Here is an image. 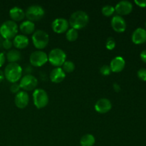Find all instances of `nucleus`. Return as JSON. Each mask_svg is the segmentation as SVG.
Here are the masks:
<instances>
[{
    "mask_svg": "<svg viewBox=\"0 0 146 146\" xmlns=\"http://www.w3.org/2000/svg\"><path fill=\"white\" fill-rule=\"evenodd\" d=\"M138 77L141 80V81H146V68H141L137 72Z\"/></svg>",
    "mask_w": 146,
    "mask_h": 146,
    "instance_id": "28",
    "label": "nucleus"
},
{
    "mask_svg": "<svg viewBox=\"0 0 146 146\" xmlns=\"http://www.w3.org/2000/svg\"><path fill=\"white\" fill-rule=\"evenodd\" d=\"M76 66L74 63L71 61H66L62 65V68L64 72L66 73H71L75 70Z\"/></svg>",
    "mask_w": 146,
    "mask_h": 146,
    "instance_id": "25",
    "label": "nucleus"
},
{
    "mask_svg": "<svg viewBox=\"0 0 146 146\" xmlns=\"http://www.w3.org/2000/svg\"><path fill=\"white\" fill-rule=\"evenodd\" d=\"M12 43L13 46L17 49H23L28 46L29 44V40L27 36L23 35V34H17L13 38Z\"/></svg>",
    "mask_w": 146,
    "mask_h": 146,
    "instance_id": "18",
    "label": "nucleus"
},
{
    "mask_svg": "<svg viewBox=\"0 0 146 146\" xmlns=\"http://www.w3.org/2000/svg\"><path fill=\"white\" fill-rule=\"evenodd\" d=\"M66 38L68 41H71V42L76 41L77 38H78V30L73 28L68 29V31L66 32Z\"/></svg>",
    "mask_w": 146,
    "mask_h": 146,
    "instance_id": "23",
    "label": "nucleus"
},
{
    "mask_svg": "<svg viewBox=\"0 0 146 146\" xmlns=\"http://www.w3.org/2000/svg\"><path fill=\"white\" fill-rule=\"evenodd\" d=\"M29 102V96L26 91H20L15 95L14 104L19 109L25 108L28 106Z\"/></svg>",
    "mask_w": 146,
    "mask_h": 146,
    "instance_id": "14",
    "label": "nucleus"
},
{
    "mask_svg": "<svg viewBox=\"0 0 146 146\" xmlns=\"http://www.w3.org/2000/svg\"><path fill=\"white\" fill-rule=\"evenodd\" d=\"M114 12H115V8L113 6L110 5V4L104 6L101 9V13L105 17H111L114 14Z\"/></svg>",
    "mask_w": 146,
    "mask_h": 146,
    "instance_id": "24",
    "label": "nucleus"
},
{
    "mask_svg": "<svg viewBox=\"0 0 146 146\" xmlns=\"http://www.w3.org/2000/svg\"><path fill=\"white\" fill-rule=\"evenodd\" d=\"M99 71L101 73V74H102L103 76H109L111 74V72H112L109 65H103L100 68Z\"/></svg>",
    "mask_w": 146,
    "mask_h": 146,
    "instance_id": "27",
    "label": "nucleus"
},
{
    "mask_svg": "<svg viewBox=\"0 0 146 146\" xmlns=\"http://www.w3.org/2000/svg\"><path fill=\"white\" fill-rule=\"evenodd\" d=\"M132 41L135 44H142L146 41V30L143 28L136 29L131 36Z\"/></svg>",
    "mask_w": 146,
    "mask_h": 146,
    "instance_id": "17",
    "label": "nucleus"
},
{
    "mask_svg": "<svg viewBox=\"0 0 146 146\" xmlns=\"http://www.w3.org/2000/svg\"><path fill=\"white\" fill-rule=\"evenodd\" d=\"M134 2L138 7H142V8L146 7V0H135Z\"/></svg>",
    "mask_w": 146,
    "mask_h": 146,
    "instance_id": "31",
    "label": "nucleus"
},
{
    "mask_svg": "<svg viewBox=\"0 0 146 146\" xmlns=\"http://www.w3.org/2000/svg\"><path fill=\"white\" fill-rule=\"evenodd\" d=\"M94 108H95L96 111L98 112V113H107L112 108V103L108 98H100L96 103L95 106H94Z\"/></svg>",
    "mask_w": 146,
    "mask_h": 146,
    "instance_id": "13",
    "label": "nucleus"
},
{
    "mask_svg": "<svg viewBox=\"0 0 146 146\" xmlns=\"http://www.w3.org/2000/svg\"><path fill=\"white\" fill-rule=\"evenodd\" d=\"M21 58V53L17 49L9 50L6 54V59L9 63H17Z\"/></svg>",
    "mask_w": 146,
    "mask_h": 146,
    "instance_id": "21",
    "label": "nucleus"
},
{
    "mask_svg": "<svg viewBox=\"0 0 146 146\" xmlns=\"http://www.w3.org/2000/svg\"><path fill=\"white\" fill-rule=\"evenodd\" d=\"M4 74L9 82L17 83L22 77V68L18 63H9L4 68Z\"/></svg>",
    "mask_w": 146,
    "mask_h": 146,
    "instance_id": "2",
    "label": "nucleus"
},
{
    "mask_svg": "<svg viewBox=\"0 0 146 146\" xmlns=\"http://www.w3.org/2000/svg\"><path fill=\"white\" fill-rule=\"evenodd\" d=\"M19 31L17 24L11 20H7L0 26V36L4 39H13Z\"/></svg>",
    "mask_w": 146,
    "mask_h": 146,
    "instance_id": "3",
    "label": "nucleus"
},
{
    "mask_svg": "<svg viewBox=\"0 0 146 146\" xmlns=\"http://www.w3.org/2000/svg\"><path fill=\"white\" fill-rule=\"evenodd\" d=\"M4 71H2V70L0 69V83L1 82V81H3V80L4 79Z\"/></svg>",
    "mask_w": 146,
    "mask_h": 146,
    "instance_id": "35",
    "label": "nucleus"
},
{
    "mask_svg": "<svg viewBox=\"0 0 146 146\" xmlns=\"http://www.w3.org/2000/svg\"><path fill=\"white\" fill-rule=\"evenodd\" d=\"M31 39L35 48L38 50H41L48 46L49 43V36L44 30L38 29L34 32Z\"/></svg>",
    "mask_w": 146,
    "mask_h": 146,
    "instance_id": "4",
    "label": "nucleus"
},
{
    "mask_svg": "<svg viewBox=\"0 0 146 146\" xmlns=\"http://www.w3.org/2000/svg\"><path fill=\"white\" fill-rule=\"evenodd\" d=\"M115 8V11L119 16H125L131 14L133 11V4L127 0H123L117 3Z\"/></svg>",
    "mask_w": 146,
    "mask_h": 146,
    "instance_id": "12",
    "label": "nucleus"
},
{
    "mask_svg": "<svg viewBox=\"0 0 146 146\" xmlns=\"http://www.w3.org/2000/svg\"><path fill=\"white\" fill-rule=\"evenodd\" d=\"M38 79L31 74H26L21 77L19 81V86L24 91H34L38 85Z\"/></svg>",
    "mask_w": 146,
    "mask_h": 146,
    "instance_id": "8",
    "label": "nucleus"
},
{
    "mask_svg": "<svg viewBox=\"0 0 146 146\" xmlns=\"http://www.w3.org/2000/svg\"><path fill=\"white\" fill-rule=\"evenodd\" d=\"M50 80L54 84L61 83L66 78V73L61 67H55L50 72Z\"/></svg>",
    "mask_w": 146,
    "mask_h": 146,
    "instance_id": "16",
    "label": "nucleus"
},
{
    "mask_svg": "<svg viewBox=\"0 0 146 146\" xmlns=\"http://www.w3.org/2000/svg\"><path fill=\"white\" fill-rule=\"evenodd\" d=\"M0 26H1V25H0Z\"/></svg>",
    "mask_w": 146,
    "mask_h": 146,
    "instance_id": "38",
    "label": "nucleus"
},
{
    "mask_svg": "<svg viewBox=\"0 0 146 146\" xmlns=\"http://www.w3.org/2000/svg\"><path fill=\"white\" fill-rule=\"evenodd\" d=\"M140 56H141V60L146 64V50H143V51L141 53Z\"/></svg>",
    "mask_w": 146,
    "mask_h": 146,
    "instance_id": "34",
    "label": "nucleus"
},
{
    "mask_svg": "<svg viewBox=\"0 0 146 146\" xmlns=\"http://www.w3.org/2000/svg\"><path fill=\"white\" fill-rule=\"evenodd\" d=\"M116 43H115V39L113 37H108L106 41V47L108 50H113L115 48Z\"/></svg>",
    "mask_w": 146,
    "mask_h": 146,
    "instance_id": "26",
    "label": "nucleus"
},
{
    "mask_svg": "<svg viewBox=\"0 0 146 146\" xmlns=\"http://www.w3.org/2000/svg\"><path fill=\"white\" fill-rule=\"evenodd\" d=\"M13 46L12 41L10 39H4L2 42V48L6 50H11V47Z\"/></svg>",
    "mask_w": 146,
    "mask_h": 146,
    "instance_id": "29",
    "label": "nucleus"
},
{
    "mask_svg": "<svg viewBox=\"0 0 146 146\" xmlns=\"http://www.w3.org/2000/svg\"><path fill=\"white\" fill-rule=\"evenodd\" d=\"M45 11L41 6L38 4L31 5L25 11V17L30 21H38L44 17Z\"/></svg>",
    "mask_w": 146,
    "mask_h": 146,
    "instance_id": "7",
    "label": "nucleus"
},
{
    "mask_svg": "<svg viewBox=\"0 0 146 146\" xmlns=\"http://www.w3.org/2000/svg\"><path fill=\"white\" fill-rule=\"evenodd\" d=\"M89 22V17L86 11L78 10L74 11L70 16L68 23L71 28L76 30L82 29L87 26Z\"/></svg>",
    "mask_w": 146,
    "mask_h": 146,
    "instance_id": "1",
    "label": "nucleus"
},
{
    "mask_svg": "<svg viewBox=\"0 0 146 146\" xmlns=\"http://www.w3.org/2000/svg\"><path fill=\"white\" fill-rule=\"evenodd\" d=\"M9 17L11 19V21L14 22L21 21L25 18V11L21 7L16 6L9 10Z\"/></svg>",
    "mask_w": 146,
    "mask_h": 146,
    "instance_id": "19",
    "label": "nucleus"
},
{
    "mask_svg": "<svg viewBox=\"0 0 146 146\" xmlns=\"http://www.w3.org/2000/svg\"><path fill=\"white\" fill-rule=\"evenodd\" d=\"M66 61L65 51L59 48H53L48 55V61L55 67H61Z\"/></svg>",
    "mask_w": 146,
    "mask_h": 146,
    "instance_id": "5",
    "label": "nucleus"
},
{
    "mask_svg": "<svg viewBox=\"0 0 146 146\" xmlns=\"http://www.w3.org/2000/svg\"><path fill=\"white\" fill-rule=\"evenodd\" d=\"M33 101L36 108L41 109L46 106L49 101V98L46 91L43 88H36L32 94Z\"/></svg>",
    "mask_w": 146,
    "mask_h": 146,
    "instance_id": "6",
    "label": "nucleus"
},
{
    "mask_svg": "<svg viewBox=\"0 0 146 146\" xmlns=\"http://www.w3.org/2000/svg\"><path fill=\"white\" fill-rule=\"evenodd\" d=\"M3 41H4V38H2V37L0 36V48H1L2 47V42Z\"/></svg>",
    "mask_w": 146,
    "mask_h": 146,
    "instance_id": "36",
    "label": "nucleus"
},
{
    "mask_svg": "<svg viewBox=\"0 0 146 146\" xmlns=\"http://www.w3.org/2000/svg\"><path fill=\"white\" fill-rule=\"evenodd\" d=\"M125 66V61L121 56L114 57L110 63V68L112 72L119 73L124 69Z\"/></svg>",
    "mask_w": 146,
    "mask_h": 146,
    "instance_id": "15",
    "label": "nucleus"
},
{
    "mask_svg": "<svg viewBox=\"0 0 146 146\" xmlns=\"http://www.w3.org/2000/svg\"><path fill=\"white\" fill-rule=\"evenodd\" d=\"M111 25L113 29L118 33H123L125 31L127 27L126 21L123 17L119 15H115L111 20Z\"/></svg>",
    "mask_w": 146,
    "mask_h": 146,
    "instance_id": "11",
    "label": "nucleus"
},
{
    "mask_svg": "<svg viewBox=\"0 0 146 146\" xmlns=\"http://www.w3.org/2000/svg\"><path fill=\"white\" fill-rule=\"evenodd\" d=\"M20 86L18 83H14V84H11V86H10V91L13 94H17V93H19L20 91Z\"/></svg>",
    "mask_w": 146,
    "mask_h": 146,
    "instance_id": "30",
    "label": "nucleus"
},
{
    "mask_svg": "<svg viewBox=\"0 0 146 146\" xmlns=\"http://www.w3.org/2000/svg\"><path fill=\"white\" fill-rule=\"evenodd\" d=\"M96 143V138L92 134H85L80 140L81 146H94Z\"/></svg>",
    "mask_w": 146,
    "mask_h": 146,
    "instance_id": "22",
    "label": "nucleus"
},
{
    "mask_svg": "<svg viewBox=\"0 0 146 146\" xmlns=\"http://www.w3.org/2000/svg\"><path fill=\"white\" fill-rule=\"evenodd\" d=\"M145 30H146V22H145Z\"/></svg>",
    "mask_w": 146,
    "mask_h": 146,
    "instance_id": "37",
    "label": "nucleus"
},
{
    "mask_svg": "<svg viewBox=\"0 0 146 146\" xmlns=\"http://www.w3.org/2000/svg\"><path fill=\"white\" fill-rule=\"evenodd\" d=\"M19 29L23 35H29V34H34V32L35 31V24L32 21L27 20V21H24L21 23Z\"/></svg>",
    "mask_w": 146,
    "mask_h": 146,
    "instance_id": "20",
    "label": "nucleus"
},
{
    "mask_svg": "<svg viewBox=\"0 0 146 146\" xmlns=\"http://www.w3.org/2000/svg\"><path fill=\"white\" fill-rule=\"evenodd\" d=\"M6 61V56L4 55V53L0 52V68L3 66Z\"/></svg>",
    "mask_w": 146,
    "mask_h": 146,
    "instance_id": "32",
    "label": "nucleus"
},
{
    "mask_svg": "<svg viewBox=\"0 0 146 146\" xmlns=\"http://www.w3.org/2000/svg\"><path fill=\"white\" fill-rule=\"evenodd\" d=\"M51 28L56 34H64L68 30L69 23L68 20L64 18H57L51 23Z\"/></svg>",
    "mask_w": 146,
    "mask_h": 146,
    "instance_id": "10",
    "label": "nucleus"
},
{
    "mask_svg": "<svg viewBox=\"0 0 146 146\" xmlns=\"http://www.w3.org/2000/svg\"><path fill=\"white\" fill-rule=\"evenodd\" d=\"M113 90L115 92H120L121 90V86H120L119 84H117V83H114V84H113Z\"/></svg>",
    "mask_w": 146,
    "mask_h": 146,
    "instance_id": "33",
    "label": "nucleus"
},
{
    "mask_svg": "<svg viewBox=\"0 0 146 146\" xmlns=\"http://www.w3.org/2000/svg\"><path fill=\"white\" fill-rule=\"evenodd\" d=\"M29 62L34 67H41L48 62V55L41 50H36L31 54Z\"/></svg>",
    "mask_w": 146,
    "mask_h": 146,
    "instance_id": "9",
    "label": "nucleus"
}]
</instances>
